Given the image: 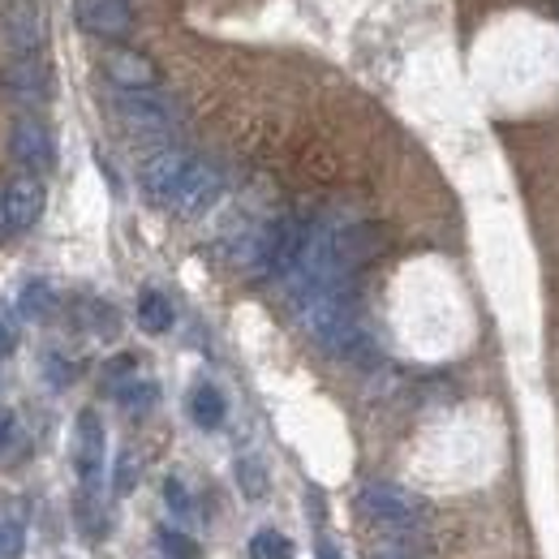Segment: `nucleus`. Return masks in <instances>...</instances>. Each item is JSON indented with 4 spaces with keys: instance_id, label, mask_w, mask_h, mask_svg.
<instances>
[{
    "instance_id": "1",
    "label": "nucleus",
    "mask_w": 559,
    "mask_h": 559,
    "mask_svg": "<svg viewBox=\"0 0 559 559\" xmlns=\"http://www.w3.org/2000/svg\"><path fill=\"white\" fill-rule=\"evenodd\" d=\"M293 310H297V323L306 328V336L323 353L345 357V361H357L361 353H370V332L357 319L349 284L306 293L301 301H293Z\"/></svg>"
},
{
    "instance_id": "2",
    "label": "nucleus",
    "mask_w": 559,
    "mask_h": 559,
    "mask_svg": "<svg viewBox=\"0 0 559 559\" xmlns=\"http://www.w3.org/2000/svg\"><path fill=\"white\" fill-rule=\"evenodd\" d=\"M357 508L392 534H409L426 521V508H421L418 495H409L405 487H392V483H366L357 490Z\"/></svg>"
},
{
    "instance_id": "3",
    "label": "nucleus",
    "mask_w": 559,
    "mask_h": 559,
    "mask_svg": "<svg viewBox=\"0 0 559 559\" xmlns=\"http://www.w3.org/2000/svg\"><path fill=\"white\" fill-rule=\"evenodd\" d=\"M112 112L134 130V134H168L173 126H177V117H181V108H177V99L168 95V91H159V86H146V91H117L112 95Z\"/></svg>"
},
{
    "instance_id": "4",
    "label": "nucleus",
    "mask_w": 559,
    "mask_h": 559,
    "mask_svg": "<svg viewBox=\"0 0 559 559\" xmlns=\"http://www.w3.org/2000/svg\"><path fill=\"white\" fill-rule=\"evenodd\" d=\"M219 194H224V173H219L211 159H194L190 173L181 177L177 194L168 199V211L181 215V219H194V215H203Z\"/></svg>"
},
{
    "instance_id": "5",
    "label": "nucleus",
    "mask_w": 559,
    "mask_h": 559,
    "mask_svg": "<svg viewBox=\"0 0 559 559\" xmlns=\"http://www.w3.org/2000/svg\"><path fill=\"white\" fill-rule=\"evenodd\" d=\"M0 91L13 99V104H26V108H39L52 99V73L39 57H13L4 70H0Z\"/></svg>"
},
{
    "instance_id": "6",
    "label": "nucleus",
    "mask_w": 559,
    "mask_h": 559,
    "mask_svg": "<svg viewBox=\"0 0 559 559\" xmlns=\"http://www.w3.org/2000/svg\"><path fill=\"white\" fill-rule=\"evenodd\" d=\"M190 164H194V155L181 151V146H164V151H155L139 173L142 194H146L151 203H164V207H168V199L177 194V186H181V177L190 173Z\"/></svg>"
},
{
    "instance_id": "7",
    "label": "nucleus",
    "mask_w": 559,
    "mask_h": 559,
    "mask_svg": "<svg viewBox=\"0 0 559 559\" xmlns=\"http://www.w3.org/2000/svg\"><path fill=\"white\" fill-rule=\"evenodd\" d=\"M9 155L26 168V173H48L52 164H57V142L48 134V126L44 121H35V117H17L13 121V130H9Z\"/></svg>"
},
{
    "instance_id": "8",
    "label": "nucleus",
    "mask_w": 559,
    "mask_h": 559,
    "mask_svg": "<svg viewBox=\"0 0 559 559\" xmlns=\"http://www.w3.org/2000/svg\"><path fill=\"white\" fill-rule=\"evenodd\" d=\"M73 17L82 31L99 35V39H126L134 31L130 0H73Z\"/></svg>"
},
{
    "instance_id": "9",
    "label": "nucleus",
    "mask_w": 559,
    "mask_h": 559,
    "mask_svg": "<svg viewBox=\"0 0 559 559\" xmlns=\"http://www.w3.org/2000/svg\"><path fill=\"white\" fill-rule=\"evenodd\" d=\"M0 35H4V44H9L17 57H39V48H44V39H48L44 17H39V9H35L31 0H13V4L0 13Z\"/></svg>"
},
{
    "instance_id": "10",
    "label": "nucleus",
    "mask_w": 559,
    "mask_h": 559,
    "mask_svg": "<svg viewBox=\"0 0 559 559\" xmlns=\"http://www.w3.org/2000/svg\"><path fill=\"white\" fill-rule=\"evenodd\" d=\"M0 207H4L9 233H26V228L39 219V211H44V186H39V177H35V173L13 177V181L0 190Z\"/></svg>"
},
{
    "instance_id": "11",
    "label": "nucleus",
    "mask_w": 559,
    "mask_h": 559,
    "mask_svg": "<svg viewBox=\"0 0 559 559\" xmlns=\"http://www.w3.org/2000/svg\"><path fill=\"white\" fill-rule=\"evenodd\" d=\"M73 461H78V478L82 487H95L104 474V421L99 414H78V430H73Z\"/></svg>"
},
{
    "instance_id": "12",
    "label": "nucleus",
    "mask_w": 559,
    "mask_h": 559,
    "mask_svg": "<svg viewBox=\"0 0 559 559\" xmlns=\"http://www.w3.org/2000/svg\"><path fill=\"white\" fill-rule=\"evenodd\" d=\"M99 70H104V78H108L117 91H146V86L159 82V70H155L142 52H130V48H112V52H104Z\"/></svg>"
},
{
    "instance_id": "13",
    "label": "nucleus",
    "mask_w": 559,
    "mask_h": 559,
    "mask_svg": "<svg viewBox=\"0 0 559 559\" xmlns=\"http://www.w3.org/2000/svg\"><path fill=\"white\" fill-rule=\"evenodd\" d=\"M139 323H142V332H151V336L168 332V328H173V301H168L164 293L146 288L139 297Z\"/></svg>"
},
{
    "instance_id": "14",
    "label": "nucleus",
    "mask_w": 559,
    "mask_h": 559,
    "mask_svg": "<svg viewBox=\"0 0 559 559\" xmlns=\"http://www.w3.org/2000/svg\"><path fill=\"white\" fill-rule=\"evenodd\" d=\"M190 418L199 421L203 430H219L224 421V396L211 388V383H199L194 396H190Z\"/></svg>"
},
{
    "instance_id": "15",
    "label": "nucleus",
    "mask_w": 559,
    "mask_h": 559,
    "mask_svg": "<svg viewBox=\"0 0 559 559\" xmlns=\"http://www.w3.org/2000/svg\"><path fill=\"white\" fill-rule=\"evenodd\" d=\"M250 559H293V543L280 530H259L250 538Z\"/></svg>"
},
{
    "instance_id": "16",
    "label": "nucleus",
    "mask_w": 559,
    "mask_h": 559,
    "mask_svg": "<svg viewBox=\"0 0 559 559\" xmlns=\"http://www.w3.org/2000/svg\"><path fill=\"white\" fill-rule=\"evenodd\" d=\"M17 310H22L26 319H44V314L52 310V288H48L44 280H31V284L22 288V297H17Z\"/></svg>"
},
{
    "instance_id": "17",
    "label": "nucleus",
    "mask_w": 559,
    "mask_h": 559,
    "mask_svg": "<svg viewBox=\"0 0 559 559\" xmlns=\"http://www.w3.org/2000/svg\"><path fill=\"white\" fill-rule=\"evenodd\" d=\"M237 483H241V490H246L250 499H263V495H267V469H263V461L241 456V461H237Z\"/></svg>"
},
{
    "instance_id": "18",
    "label": "nucleus",
    "mask_w": 559,
    "mask_h": 559,
    "mask_svg": "<svg viewBox=\"0 0 559 559\" xmlns=\"http://www.w3.org/2000/svg\"><path fill=\"white\" fill-rule=\"evenodd\" d=\"M159 551L168 559H199L194 538H186V534H177V530H159Z\"/></svg>"
},
{
    "instance_id": "19",
    "label": "nucleus",
    "mask_w": 559,
    "mask_h": 559,
    "mask_svg": "<svg viewBox=\"0 0 559 559\" xmlns=\"http://www.w3.org/2000/svg\"><path fill=\"white\" fill-rule=\"evenodd\" d=\"M22 556V525L13 516H0V559Z\"/></svg>"
},
{
    "instance_id": "20",
    "label": "nucleus",
    "mask_w": 559,
    "mask_h": 559,
    "mask_svg": "<svg viewBox=\"0 0 559 559\" xmlns=\"http://www.w3.org/2000/svg\"><path fill=\"white\" fill-rule=\"evenodd\" d=\"M155 396H159V388H155V383H130V388H121V405H130V409H146V405H155Z\"/></svg>"
},
{
    "instance_id": "21",
    "label": "nucleus",
    "mask_w": 559,
    "mask_h": 559,
    "mask_svg": "<svg viewBox=\"0 0 559 559\" xmlns=\"http://www.w3.org/2000/svg\"><path fill=\"white\" fill-rule=\"evenodd\" d=\"M134 483H139V465H134V456L130 452H121V461H117V478H112V487L121 490H134Z\"/></svg>"
},
{
    "instance_id": "22",
    "label": "nucleus",
    "mask_w": 559,
    "mask_h": 559,
    "mask_svg": "<svg viewBox=\"0 0 559 559\" xmlns=\"http://www.w3.org/2000/svg\"><path fill=\"white\" fill-rule=\"evenodd\" d=\"M164 499H168V508H173L177 516H186V512H190V495H186V487H181L177 478H168V483H164Z\"/></svg>"
},
{
    "instance_id": "23",
    "label": "nucleus",
    "mask_w": 559,
    "mask_h": 559,
    "mask_svg": "<svg viewBox=\"0 0 559 559\" xmlns=\"http://www.w3.org/2000/svg\"><path fill=\"white\" fill-rule=\"evenodd\" d=\"M17 345V328H13V314L0 306V353H9Z\"/></svg>"
},
{
    "instance_id": "24",
    "label": "nucleus",
    "mask_w": 559,
    "mask_h": 559,
    "mask_svg": "<svg viewBox=\"0 0 559 559\" xmlns=\"http://www.w3.org/2000/svg\"><path fill=\"white\" fill-rule=\"evenodd\" d=\"M370 559H414V556H409L401 543H388V547H379V551H374Z\"/></svg>"
},
{
    "instance_id": "25",
    "label": "nucleus",
    "mask_w": 559,
    "mask_h": 559,
    "mask_svg": "<svg viewBox=\"0 0 559 559\" xmlns=\"http://www.w3.org/2000/svg\"><path fill=\"white\" fill-rule=\"evenodd\" d=\"M319 559H341V551H336V547L323 538V543H319Z\"/></svg>"
},
{
    "instance_id": "26",
    "label": "nucleus",
    "mask_w": 559,
    "mask_h": 559,
    "mask_svg": "<svg viewBox=\"0 0 559 559\" xmlns=\"http://www.w3.org/2000/svg\"><path fill=\"white\" fill-rule=\"evenodd\" d=\"M4 443H9V418L0 414V448H4Z\"/></svg>"
}]
</instances>
